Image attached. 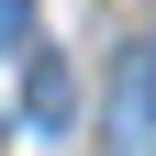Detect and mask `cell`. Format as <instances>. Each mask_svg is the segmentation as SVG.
<instances>
[{
    "label": "cell",
    "mask_w": 156,
    "mask_h": 156,
    "mask_svg": "<svg viewBox=\"0 0 156 156\" xmlns=\"http://www.w3.org/2000/svg\"><path fill=\"white\" fill-rule=\"evenodd\" d=\"M34 123H67V67H34Z\"/></svg>",
    "instance_id": "2"
},
{
    "label": "cell",
    "mask_w": 156,
    "mask_h": 156,
    "mask_svg": "<svg viewBox=\"0 0 156 156\" xmlns=\"http://www.w3.org/2000/svg\"><path fill=\"white\" fill-rule=\"evenodd\" d=\"M101 156H156V67L145 56L112 78V101H101Z\"/></svg>",
    "instance_id": "1"
},
{
    "label": "cell",
    "mask_w": 156,
    "mask_h": 156,
    "mask_svg": "<svg viewBox=\"0 0 156 156\" xmlns=\"http://www.w3.org/2000/svg\"><path fill=\"white\" fill-rule=\"evenodd\" d=\"M23 23H34V0H0V45H23Z\"/></svg>",
    "instance_id": "3"
}]
</instances>
